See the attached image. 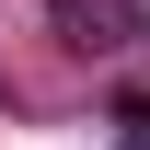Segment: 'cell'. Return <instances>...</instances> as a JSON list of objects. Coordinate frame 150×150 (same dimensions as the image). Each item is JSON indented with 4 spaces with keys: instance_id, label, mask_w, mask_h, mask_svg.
I'll use <instances>...</instances> for the list:
<instances>
[{
    "instance_id": "1",
    "label": "cell",
    "mask_w": 150,
    "mask_h": 150,
    "mask_svg": "<svg viewBox=\"0 0 150 150\" xmlns=\"http://www.w3.org/2000/svg\"><path fill=\"white\" fill-rule=\"evenodd\" d=\"M58 35H69V46H127V0H58Z\"/></svg>"
}]
</instances>
